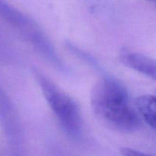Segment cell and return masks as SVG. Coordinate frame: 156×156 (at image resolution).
<instances>
[{
  "label": "cell",
  "instance_id": "obj_1",
  "mask_svg": "<svg viewBox=\"0 0 156 156\" xmlns=\"http://www.w3.org/2000/svg\"><path fill=\"white\" fill-rule=\"evenodd\" d=\"M91 106L96 117L114 130L133 133L142 126V119L131 105L126 86L118 79L104 76L91 92Z\"/></svg>",
  "mask_w": 156,
  "mask_h": 156
},
{
  "label": "cell",
  "instance_id": "obj_2",
  "mask_svg": "<svg viewBox=\"0 0 156 156\" xmlns=\"http://www.w3.org/2000/svg\"><path fill=\"white\" fill-rule=\"evenodd\" d=\"M33 73L44 98L62 130L72 140H80L83 134V119L80 108L76 101L39 70L34 69Z\"/></svg>",
  "mask_w": 156,
  "mask_h": 156
},
{
  "label": "cell",
  "instance_id": "obj_3",
  "mask_svg": "<svg viewBox=\"0 0 156 156\" xmlns=\"http://www.w3.org/2000/svg\"><path fill=\"white\" fill-rule=\"evenodd\" d=\"M0 18L28 41L57 69L67 72V67L41 26L28 15L17 9L6 0H0Z\"/></svg>",
  "mask_w": 156,
  "mask_h": 156
},
{
  "label": "cell",
  "instance_id": "obj_4",
  "mask_svg": "<svg viewBox=\"0 0 156 156\" xmlns=\"http://www.w3.org/2000/svg\"><path fill=\"white\" fill-rule=\"evenodd\" d=\"M0 124L5 140L15 154L22 149L24 133L21 118L8 94L0 88Z\"/></svg>",
  "mask_w": 156,
  "mask_h": 156
},
{
  "label": "cell",
  "instance_id": "obj_5",
  "mask_svg": "<svg viewBox=\"0 0 156 156\" xmlns=\"http://www.w3.org/2000/svg\"><path fill=\"white\" fill-rule=\"evenodd\" d=\"M119 58L120 62L128 68L139 72L153 80L156 79V62L153 58L126 49L120 52Z\"/></svg>",
  "mask_w": 156,
  "mask_h": 156
},
{
  "label": "cell",
  "instance_id": "obj_6",
  "mask_svg": "<svg viewBox=\"0 0 156 156\" xmlns=\"http://www.w3.org/2000/svg\"><path fill=\"white\" fill-rule=\"evenodd\" d=\"M136 109L139 115L152 129H155L156 100L152 94H143L136 99Z\"/></svg>",
  "mask_w": 156,
  "mask_h": 156
},
{
  "label": "cell",
  "instance_id": "obj_7",
  "mask_svg": "<svg viewBox=\"0 0 156 156\" xmlns=\"http://www.w3.org/2000/svg\"><path fill=\"white\" fill-rule=\"evenodd\" d=\"M65 44L66 48L69 50V51L71 52L76 57L79 58L81 60L85 62V63L88 64V66H91L92 68H94V69L101 70V66L99 65L98 61L91 54L86 53L83 50H82V49L79 48V47H77L75 44H73L72 42H69V41H66Z\"/></svg>",
  "mask_w": 156,
  "mask_h": 156
},
{
  "label": "cell",
  "instance_id": "obj_8",
  "mask_svg": "<svg viewBox=\"0 0 156 156\" xmlns=\"http://www.w3.org/2000/svg\"><path fill=\"white\" fill-rule=\"evenodd\" d=\"M120 152L122 155L124 156H149V154L144 153V152H142L140 151L127 147L121 148Z\"/></svg>",
  "mask_w": 156,
  "mask_h": 156
},
{
  "label": "cell",
  "instance_id": "obj_9",
  "mask_svg": "<svg viewBox=\"0 0 156 156\" xmlns=\"http://www.w3.org/2000/svg\"><path fill=\"white\" fill-rule=\"evenodd\" d=\"M147 1H149V2H155V0H147Z\"/></svg>",
  "mask_w": 156,
  "mask_h": 156
}]
</instances>
